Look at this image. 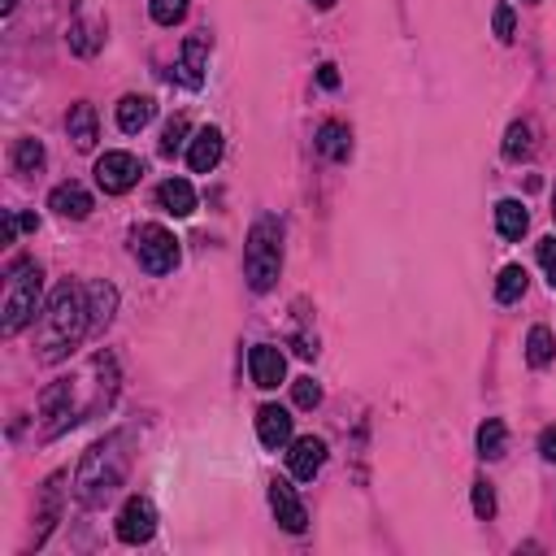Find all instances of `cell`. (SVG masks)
Masks as SVG:
<instances>
[{"label": "cell", "instance_id": "cell-1", "mask_svg": "<svg viewBox=\"0 0 556 556\" xmlns=\"http://www.w3.org/2000/svg\"><path fill=\"white\" fill-rule=\"evenodd\" d=\"M87 326H92L87 292L74 283H57L44 305V318H40V361L44 365L66 361L70 352L79 348V339L87 335Z\"/></svg>", "mask_w": 556, "mask_h": 556}, {"label": "cell", "instance_id": "cell-2", "mask_svg": "<svg viewBox=\"0 0 556 556\" xmlns=\"http://www.w3.org/2000/svg\"><path fill=\"white\" fill-rule=\"evenodd\" d=\"M126 465H131L126 435H109V439H100V444L87 448L79 474H74V496H79L83 509H100V504L122 487Z\"/></svg>", "mask_w": 556, "mask_h": 556}, {"label": "cell", "instance_id": "cell-3", "mask_svg": "<svg viewBox=\"0 0 556 556\" xmlns=\"http://www.w3.org/2000/svg\"><path fill=\"white\" fill-rule=\"evenodd\" d=\"M283 274V226L278 218H257L248 231V244H244V278L252 292H270Z\"/></svg>", "mask_w": 556, "mask_h": 556}, {"label": "cell", "instance_id": "cell-4", "mask_svg": "<svg viewBox=\"0 0 556 556\" xmlns=\"http://www.w3.org/2000/svg\"><path fill=\"white\" fill-rule=\"evenodd\" d=\"M40 296H44V270L35 261H14V270H9V287H5V318H0V335L14 339L22 326L35 322V313H40Z\"/></svg>", "mask_w": 556, "mask_h": 556}, {"label": "cell", "instance_id": "cell-5", "mask_svg": "<svg viewBox=\"0 0 556 556\" xmlns=\"http://www.w3.org/2000/svg\"><path fill=\"white\" fill-rule=\"evenodd\" d=\"M131 252H135L139 270H148V274H170L174 265H179V239H174V231H166L161 222L135 226Z\"/></svg>", "mask_w": 556, "mask_h": 556}, {"label": "cell", "instance_id": "cell-6", "mask_svg": "<svg viewBox=\"0 0 556 556\" xmlns=\"http://www.w3.org/2000/svg\"><path fill=\"white\" fill-rule=\"evenodd\" d=\"M139 174H144L139 157L122 153V148H113V153H105L96 161V183H100V192H105V196H126L139 183Z\"/></svg>", "mask_w": 556, "mask_h": 556}, {"label": "cell", "instance_id": "cell-7", "mask_svg": "<svg viewBox=\"0 0 556 556\" xmlns=\"http://www.w3.org/2000/svg\"><path fill=\"white\" fill-rule=\"evenodd\" d=\"M40 417H44V435L57 439L61 431H70L79 422V409H74V383L70 378H57L53 387L40 396Z\"/></svg>", "mask_w": 556, "mask_h": 556}, {"label": "cell", "instance_id": "cell-8", "mask_svg": "<svg viewBox=\"0 0 556 556\" xmlns=\"http://www.w3.org/2000/svg\"><path fill=\"white\" fill-rule=\"evenodd\" d=\"M153 535H157L153 500H148V496H131V500L122 504V513H118V539L131 543V548H139V543H148Z\"/></svg>", "mask_w": 556, "mask_h": 556}, {"label": "cell", "instance_id": "cell-9", "mask_svg": "<svg viewBox=\"0 0 556 556\" xmlns=\"http://www.w3.org/2000/svg\"><path fill=\"white\" fill-rule=\"evenodd\" d=\"M270 509H274L278 526H283L287 535H305L309 513H305V504H300L296 487L287 483V478H274V483H270Z\"/></svg>", "mask_w": 556, "mask_h": 556}, {"label": "cell", "instance_id": "cell-10", "mask_svg": "<svg viewBox=\"0 0 556 556\" xmlns=\"http://www.w3.org/2000/svg\"><path fill=\"white\" fill-rule=\"evenodd\" d=\"M326 465V439L318 435H300L292 439V452H287V470H292L296 483H313Z\"/></svg>", "mask_w": 556, "mask_h": 556}, {"label": "cell", "instance_id": "cell-11", "mask_svg": "<svg viewBox=\"0 0 556 556\" xmlns=\"http://www.w3.org/2000/svg\"><path fill=\"white\" fill-rule=\"evenodd\" d=\"M209 48H213V40L200 31V35H187V44H183V53H179V66H174V70H179V83L192 87V92H200V87H205Z\"/></svg>", "mask_w": 556, "mask_h": 556}, {"label": "cell", "instance_id": "cell-12", "mask_svg": "<svg viewBox=\"0 0 556 556\" xmlns=\"http://www.w3.org/2000/svg\"><path fill=\"white\" fill-rule=\"evenodd\" d=\"M248 374H252V383H257L261 391H274L287 378V357L274 344H257L248 352Z\"/></svg>", "mask_w": 556, "mask_h": 556}, {"label": "cell", "instance_id": "cell-13", "mask_svg": "<svg viewBox=\"0 0 556 556\" xmlns=\"http://www.w3.org/2000/svg\"><path fill=\"white\" fill-rule=\"evenodd\" d=\"M257 439H261V448H287L292 444V413L283 409V404H261L257 409Z\"/></svg>", "mask_w": 556, "mask_h": 556}, {"label": "cell", "instance_id": "cell-14", "mask_svg": "<svg viewBox=\"0 0 556 556\" xmlns=\"http://www.w3.org/2000/svg\"><path fill=\"white\" fill-rule=\"evenodd\" d=\"M222 161V131L218 126H200L192 148H187V166H192V174H213Z\"/></svg>", "mask_w": 556, "mask_h": 556}, {"label": "cell", "instance_id": "cell-15", "mask_svg": "<svg viewBox=\"0 0 556 556\" xmlns=\"http://www.w3.org/2000/svg\"><path fill=\"white\" fill-rule=\"evenodd\" d=\"M48 209H57L61 218H74V222H83V218H92V192H87L83 183H57L53 187V196H48Z\"/></svg>", "mask_w": 556, "mask_h": 556}, {"label": "cell", "instance_id": "cell-16", "mask_svg": "<svg viewBox=\"0 0 556 556\" xmlns=\"http://www.w3.org/2000/svg\"><path fill=\"white\" fill-rule=\"evenodd\" d=\"M66 131H70V139H74V148H79V153H92V148H96V139H100L96 105H87V100H79V105L70 109V118H66Z\"/></svg>", "mask_w": 556, "mask_h": 556}, {"label": "cell", "instance_id": "cell-17", "mask_svg": "<svg viewBox=\"0 0 556 556\" xmlns=\"http://www.w3.org/2000/svg\"><path fill=\"white\" fill-rule=\"evenodd\" d=\"M105 18H79V22H70V53L74 57H96L100 48H105Z\"/></svg>", "mask_w": 556, "mask_h": 556}, {"label": "cell", "instance_id": "cell-18", "mask_svg": "<svg viewBox=\"0 0 556 556\" xmlns=\"http://www.w3.org/2000/svg\"><path fill=\"white\" fill-rule=\"evenodd\" d=\"M61 483H66V474H53L44 483V496H40V513H35V548H44V539H48V530L57 526V517H61Z\"/></svg>", "mask_w": 556, "mask_h": 556}, {"label": "cell", "instance_id": "cell-19", "mask_svg": "<svg viewBox=\"0 0 556 556\" xmlns=\"http://www.w3.org/2000/svg\"><path fill=\"white\" fill-rule=\"evenodd\" d=\"M153 118H157L153 96H122V100H118V131L139 135Z\"/></svg>", "mask_w": 556, "mask_h": 556}, {"label": "cell", "instance_id": "cell-20", "mask_svg": "<svg viewBox=\"0 0 556 556\" xmlns=\"http://www.w3.org/2000/svg\"><path fill=\"white\" fill-rule=\"evenodd\" d=\"M157 205L174 213V218H192L196 213V192H192V183L187 179H166L157 187Z\"/></svg>", "mask_w": 556, "mask_h": 556}, {"label": "cell", "instance_id": "cell-21", "mask_svg": "<svg viewBox=\"0 0 556 556\" xmlns=\"http://www.w3.org/2000/svg\"><path fill=\"white\" fill-rule=\"evenodd\" d=\"M87 313H92L96 331H105V326L113 322V313H118V287H113V283H92V287H87Z\"/></svg>", "mask_w": 556, "mask_h": 556}, {"label": "cell", "instance_id": "cell-22", "mask_svg": "<svg viewBox=\"0 0 556 556\" xmlns=\"http://www.w3.org/2000/svg\"><path fill=\"white\" fill-rule=\"evenodd\" d=\"M496 231H500V239H522L526 231H530V213H526V205L522 200H500L496 205Z\"/></svg>", "mask_w": 556, "mask_h": 556}, {"label": "cell", "instance_id": "cell-23", "mask_svg": "<svg viewBox=\"0 0 556 556\" xmlns=\"http://www.w3.org/2000/svg\"><path fill=\"white\" fill-rule=\"evenodd\" d=\"M318 153L331 157V161H348V153H352V131H348L344 122H322V131H318Z\"/></svg>", "mask_w": 556, "mask_h": 556}, {"label": "cell", "instance_id": "cell-24", "mask_svg": "<svg viewBox=\"0 0 556 556\" xmlns=\"http://www.w3.org/2000/svg\"><path fill=\"white\" fill-rule=\"evenodd\" d=\"M504 448H509V426H504L500 417H487V422L478 426V457H483V461H500Z\"/></svg>", "mask_w": 556, "mask_h": 556}, {"label": "cell", "instance_id": "cell-25", "mask_svg": "<svg viewBox=\"0 0 556 556\" xmlns=\"http://www.w3.org/2000/svg\"><path fill=\"white\" fill-rule=\"evenodd\" d=\"M556 357V339L548 326H530V335H526V361L535 365V370H543V365H552Z\"/></svg>", "mask_w": 556, "mask_h": 556}, {"label": "cell", "instance_id": "cell-26", "mask_svg": "<svg viewBox=\"0 0 556 556\" xmlns=\"http://www.w3.org/2000/svg\"><path fill=\"white\" fill-rule=\"evenodd\" d=\"M530 153H535V126H530V122H513L509 135H504V157H509V161H526Z\"/></svg>", "mask_w": 556, "mask_h": 556}, {"label": "cell", "instance_id": "cell-27", "mask_svg": "<svg viewBox=\"0 0 556 556\" xmlns=\"http://www.w3.org/2000/svg\"><path fill=\"white\" fill-rule=\"evenodd\" d=\"M522 296H526V270L522 265H504L496 278V300L500 305H517Z\"/></svg>", "mask_w": 556, "mask_h": 556}, {"label": "cell", "instance_id": "cell-28", "mask_svg": "<svg viewBox=\"0 0 556 556\" xmlns=\"http://www.w3.org/2000/svg\"><path fill=\"white\" fill-rule=\"evenodd\" d=\"M44 161H48V153H44L40 139H18L14 144V170L18 174H40Z\"/></svg>", "mask_w": 556, "mask_h": 556}, {"label": "cell", "instance_id": "cell-29", "mask_svg": "<svg viewBox=\"0 0 556 556\" xmlns=\"http://www.w3.org/2000/svg\"><path fill=\"white\" fill-rule=\"evenodd\" d=\"M148 14H153L157 27H179V22L187 18V0H153Z\"/></svg>", "mask_w": 556, "mask_h": 556}, {"label": "cell", "instance_id": "cell-30", "mask_svg": "<svg viewBox=\"0 0 556 556\" xmlns=\"http://www.w3.org/2000/svg\"><path fill=\"white\" fill-rule=\"evenodd\" d=\"M183 135H187V118H170V126L161 131V157H179Z\"/></svg>", "mask_w": 556, "mask_h": 556}, {"label": "cell", "instance_id": "cell-31", "mask_svg": "<svg viewBox=\"0 0 556 556\" xmlns=\"http://www.w3.org/2000/svg\"><path fill=\"white\" fill-rule=\"evenodd\" d=\"M292 400H296V409H318V404H322V387L313 383V378H296V383H292Z\"/></svg>", "mask_w": 556, "mask_h": 556}, {"label": "cell", "instance_id": "cell-32", "mask_svg": "<svg viewBox=\"0 0 556 556\" xmlns=\"http://www.w3.org/2000/svg\"><path fill=\"white\" fill-rule=\"evenodd\" d=\"M474 513L483 517V522H491V517H496V491H491L487 478H478V483H474Z\"/></svg>", "mask_w": 556, "mask_h": 556}, {"label": "cell", "instance_id": "cell-33", "mask_svg": "<svg viewBox=\"0 0 556 556\" xmlns=\"http://www.w3.org/2000/svg\"><path fill=\"white\" fill-rule=\"evenodd\" d=\"M539 265H543V274H548V287L556 292V235L539 239Z\"/></svg>", "mask_w": 556, "mask_h": 556}, {"label": "cell", "instance_id": "cell-34", "mask_svg": "<svg viewBox=\"0 0 556 556\" xmlns=\"http://www.w3.org/2000/svg\"><path fill=\"white\" fill-rule=\"evenodd\" d=\"M491 27H496V40L509 44V40H513V27H517L513 5H496V18H491Z\"/></svg>", "mask_w": 556, "mask_h": 556}, {"label": "cell", "instance_id": "cell-35", "mask_svg": "<svg viewBox=\"0 0 556 556\" xmlns=\"http://www.w3.org/2000/svg\"><path fill=\"white\" fill-rule=\"evenodd\" d=\"M539 457L543 461H556V426H548V431L539 435Z\"/></svg>", "mask_w": 556, "mask_h": 556}, {"label": "cell", "instance_id": "cell-36", "mask_svg": "<svg viewBox=\"0 0 556 556\" xmlns=\"http://www.w3.org/2000/svg\"><path fill=\"white\" fill-rule=\"evenodd\" d=\"M296 357H305V361L318 357V339H313V335H296Z\"/></svg>", "mask_w": 556, "mask_h": 556}, {"label": "cell", "instance_id": "cell-37", "mask_svg": "<svg viewBox=\"0 0 556 556\" xmlns=\"http://www.w3.org/2000/svg\"><path fill=\"white\" fill-rule=\"evenodd\" d=\"M318 83L326 87V92H335V87H339V66H331V61H326V66H318Z\"/></svg>", "mask_w": 556, "mask_h": 556}, {"label": "cell", "instance_id": "cell-38", "mask_svg": "<svg viewBox=\"0 0 556 556\" xmlns=\"http://www.w3.org/2000/svg\"><path fill=\"white\" fill-rule=\"evenodd\" d=\"M18 222H22V231H40V218H35V213H22Z\"/></svg>", "mask_w": 556, "mask_h": 556}, {"label": "cell", "instance_id": "cell-39", "mask_svg": "<svg viewBox=\"0 0 556 556\" xmlns=\"http://www.w3.org/2000/svg\"><path fill=\"white\" fill-rule=\"evenodd\" d=\"M18 9V0H0V14H14Z\"/></svg>", "mask_w": 556, "mask_h": 556}, {"label": "cell", "instance_id": "cell-40", "mask_svg": "<svg viewBox=\"0 0 556 556\" xmlns=\"http://www.w3.org/2000/svg\"><path fill=\"white\" fill-rule=\"evenodd\" d=\"M313 5H318V9H335L339 0H313Z\"/></svg>", "mask_w": 556, "mask_h": 556}, {"label": "cell", "instance_id": "cell-41", "mask_svg": "<svg viewBox=\"0 0 556 556\" xmlns=\"http://www.w3.org/2000/svg\"><path fill=\"white\" fill-rule=\"evenodd\" d=\"M552 218H556V183H552Z\"/></svg>", "mask_w": 556, "mask_h": 556}, {"label": "cell", "instance_id": "cell-42", "mask_svg": "<svg viewBox=\"0 0 556 556\" xmlns=\"http://www.w3.org/2000/svg\"><path fill=\"white\" fill-rule=\"evenodd\" d=\"M530 5H535V0H530Z\"/></svg>", "mask_w": 556, "mask_h": 556}]
</instances>
